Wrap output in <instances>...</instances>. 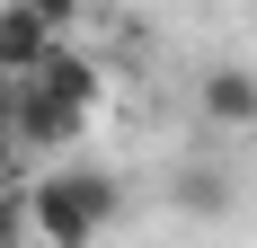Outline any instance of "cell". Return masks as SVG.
<instances>
[{
    "mask_svg": "<svg viewBox=\"0 0 257 248\" xmlns=\"http://www.w3.org/2000/svg\"><path fill=\"white\" fill-rule=\"evenodd\" d=\"M115 213H124V186L106 169H80V160H62L27 186V239L45 248H98Z\"/></svg>",
    "mask_w": 257,
    "mask_h": 248,
    "instance_id": "6da1fadb",
    "label": "cell"
},
{
    "mask_svg": "<svg viewBox=\"0 0 257 248\" xmlns=\"http://www.w3.org/2000/svg\"><path fill=\"white\" fill-rule=\"evenodd\" d=\"M0 124H9V142H18V151H71L80 133H89V115H80V106H62V98H45L36 80H9Z\"/></svg>",
    "mask_w": 257,
    "mask_h": 248,
    "instance_id": "7a4b0ae2",
    "label": "cell"
},
{
    "mask_svg": "<svg viewBox=\"0 0 257 248\" xmlns=\"http://www.w3.org/2000/svg\"><path fill=\"white\" fill-rule=\"evenodd\" d=\"M195 115L222 124V133H257V71L248 62H213L195 80Z\"/></svg>",
    "mask_w": 257,
    "mask_h": 248,
    "instance_id": "3957f363",
    "label": "cell"
},
{
    "mask_svg": "<svg viewBox=\"0 0 257 248\" xmlns=\"http://www.w3.org/2000/svg\"><path fill=\"white\" fill-rule=\"evenodd\" d=\"M27 80H36L45 98H62V106H80V115H98V98H106V71H98V62H89V53L71 45V36H62V45H53V53H45V62H36Z\"/></svg>",
    "mask_w": 257,
    "mask_h": 248,
    "instance_id": "277c9868",
    "label": "cell"
},
{
    "mask_svg": "<svg viewBox=\"0 0 257 248\" xmlns=\"http://www.w3.org/2000/svg\"><path fill=\"white\" fill-rule=\"evenodd\" d=\"M169 204H178L186 222H222V213L239 204V177L222 169V160H186V169H178V186H169Z\"/></svg>",
    "mask_w": 257,
    "mask_h": 248,
    "instance_id": "5b68a950",
    "label": "cell"
},
{
    "mask_svg": "<svg viewBox=\"0 0 257 248\" xmlns=\"http://www.w3.org/2000/svg\"><path fill=\"white\" fill-rule=\"evenodd\" d=\"M53 45H62V36H53V27L36 18V9L0 0V80H27V71H36V62H45Z\"/></svg>",
    "mask_w": 257,
    "mask_h": 248,
    "instance_id": "8992f818",
    "label": "cell"
},
{
    "mask_svg": "<svg viewBox=\"0 0 257 248\" xmlns=\"http://www.w3.org/2000/svg\"><path fill=\"white\" fill-rule=\"evenodd\" d=\"M18 9H36L53 36H80V9H89V0H18Z\"/></svg>",
    "mask_w": 257,
    "mask_h": 248,
    "instance_id": "52a82bcc",
    "label": "cell"
},
{
    "mask_svg": "<svg viewBox=\"0 0 257 248\" xmlns=\"http://www.w3.org/2000/svg\"><path fill=\"white\" fill-rule=\"evenodd\" d=\"M18 160H27V151L9 142V124H0V186H9V177H18Z\"/></svg>",
    "mask_w": 257,
    "mask_h": 248,
    "instance_id": "ba28073f",
    "label": "cell"
}]
</instances>
